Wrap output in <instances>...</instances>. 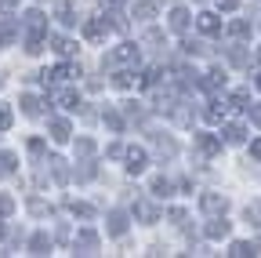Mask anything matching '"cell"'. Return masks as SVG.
<instances>
[{
    "mask_svg": "<svg viewBox=\"0 0 261 258\" xmlns=\"http://www.w3.org/2000/svg\"><path fill=\"white\" fill-rule=\"evenodd\" d=\"M196 26H200V29H203V33H207V37H214V33H221V18H218V15H211V11H203L200 18H196Z\"/></svg>",
    "mask_w": 261,
    "mask_h": 258,
    "instance_id": "obj_1",
    "label": "cell"
},
{
    "mask_svg": "<svg viewBox=\"0 0 261 258\" xmlns=\"http://www.w3.org/2000/svg\"><path fill=\"white\" fill-rule=\"evenodd\" d=\"M127 171L142 175L145 171V149H127Z\"/></svg>",
    "mask_w": 261,
    "mask_h": 258,
    "instance_id": "obj_2",
    "label": "cell"
},
{
    "mask_svg": "<svg viewBox=\"0 0 261 258\" xmlns=\"http://www.w3.org/2000/svg\"><path fill=\"white\" fill-rule=\"evenodd\" d=\"M106 29H109L106 18H91V22L84 26V37H87V40H102V37H106Z\"/></svg>",
    "mask_w": 261,
    "mask_h": 258,
    "instance_id": "obj_3",
    "label": "cell"
},
{
    "mask_svg": "<svg viewBox=\"0 0 261 258\" xmlns=\"http://www.w3.org/2000/svg\"><path fill=\"white\" fill-rule=\"evenodd\" d=\"M200 207H203V211H211V215H218V211H225V207H228V200H225V197H218V193H207V197L200 200Z\"/></svg>",
    "mask_w": 261,
    "mask_h": 258,
    "instance_id": "obj_4",
    "label": "cell"
},
{
    "mask_svg": "<svg viewBox=\"0 0 261 258\" xmlns=\"http://www.w3.org/2000/svg\"><path fill=\"white\" fill-rule=\"evenodd\" d=\"M261 247L257 244H250V240H236L232 247H228V254H232V258H247V254H257Z\"/></svg>",
    "mask_w": 261,
    "mask_h": 258,
    "instance_id": "obj_5",
    "label": "cell"
},
{
    "mask_svg": "<svg viewBox=\"0 0 261 258\" xmlns=\"http://www.w3.org/2000/svg\"><path fill=\"white\" fill-rule=\"evenodd\" d=\"M55 102H58L62 109H76V106H80V95H76V91H58Z\"/></svg>",
    "mask_w": 261,
    "mask_h": 258,
    "instance_id": "obj_6",
    "label": "cell"
},
{
    "mask_svg": "<svg viewBox=\"0 0 261 258\" xmlns=\"http://www.w3.org/2000/svg\"><path fill=\"white\" fill-rule=\"evenodd\" d=\"M135 58H138V48L135 44H120L113 51V62H135Z\"/></svg>",
    "mask_w": 261,
    "mask_h": 258,
    "instance_id": "obj_7",
    "label": "cell"
},
{
    "mask_svg": "<svg viewBox=\"0 0 261 258\" xmlns=\"http://www.w3.org/2000/svg\"><path fill=\"white\" fill-rule=\"evenodd\" d=\"M123 229H127V215H123V211H113V215H109V233L120 237Z\"/></svg>",
    "mask_w": 261,
    "mask_h": 258,
    "instance_id": "obj_8",
    "label": "cell"
},
{
    "mask_svg": "<svg viewBox=\"0 0 261 258\" xmlns=\"http://www.w3.org/2000/svg\"><path fill=\"white\" fill-rule=\"evenodd\" d=\"M171 29H178V33H181V29H189V11H185V8H174V11H171Z\"/></svg>",
    "mask_w": 261,
    "mask_h": 258,
    "instance_id": "obj_9",
    "label": "cell"
},
{
    "mask_svg": "<svg viewBox=\"0 0 261 258\" xmlns=\"http://www.w3.org/2000/svg\"><path fill=\"white\" fill-rule=\"evenodd\" d=\"M135 215H138L142 222H156V218H160V215H156V207H152V204H145V200H142V204H135Z\"/></svg>",
    "mask_w": 261,
    "mask_h": 258,
    "instance_id": "obj_10",
    "label": "cell"
},
{
    "mask_svg": "<svg viewBox=\"0 0 261 258\" xmlns=\"http://www.w3.org/2000/svg\"><path fill=\"white\" fill-rule=\"evenodd\" d=\"M200 149H203L207 156H214V153H221V142L211 138V135H200Z\"/></svg>",
    "mask_w": 261,
    "mask_h": 258,
    "instance_id": "obj_11",
    "label": "cell"
},
{
    "mask_svg": "<svg viewBox=\"0 0 261 258\" xmlns=\"http://www.w3.org/2000/svg\"><path fill=\"white\" fill-rule=\"evenodd\" d=\"M225 233H228V222H221V218H214V222L207 225V237H211V240H218V237H225Z\"/></svg>",
    "mask_w": 261,
    "mask_h": 258,
    "instance_id": "obj_12",
    "label": "cell"
},
{
    "mask_svg": "<svg viewBox=\"0 0 261 258\" xmlns=\"http://www.w3.org/2000/svg\"><path fill=\"white\" fill-rule=\"evenodd\" d=\"M116 84H120V87H142L145 80L135 77V73H116Z\"/></svg>",
    "mask_w": 261,
    "mask_h": 258,
    "instance_id": "obj_13",
    "label": "cell"
},
{
    "mask_svg": "<svg viewBox=\"0 0 261 258\" xmlns=\"http://www.w3.org/2000/svg\"><path fill=\"white\" fill-rule=\"evenodd\" d=\"M51 131H55V142H69V124H65V120H55Z\"/></svg>",
    "mask_w": 261,
    "mask_h": 258,
    "instance_id": "obj_14",
    "label": "cell"
},
{
    "mask_svg": "<svg viewBox=\"0 0 261 258\" xmlns=\"http://www.w3.org/2000/svg\"><path fill=\"white\" fill-rule=\"evenodd\" d=\"M22 109H25L29 116H37V113H40V99H37V95H25V99H22Z\"/></svg>",
    "mask_w": 261,
    "mask_h": 258,
    "instance_id": "obj_15",
    "label": "cell"
},
{
    "mask_svg": "<svg viewBox=\"0 0 261 258\" xmlns=\"http://www.w3.org/2000/svg\"><path fill=\"white\" fill-rule=\"evenodd\" d=\"M15 171V153H0V175H11Z\"/></svg>",
    "mask_w": 261,
    "mask_h": 258,
    "instance_id": "obj_16",
    "label": "cell"
},
{
    "mask_svg": "<svg viewBox=\"0 0 261 258\" xmlns=\"http://www.w3.org/2000/svg\"><path fill=\"white\" fill-rule=\"evenodd\" d=\"M225 113H228V109L218 102V106H211V109H207V120H211V124H221V120H225Z\"/></svg>",
    "mask_w": 261,
    "mask_h": 258,
    "instance_id": "obj_17",
    "label": "cell"
},
{
    "mask_svg": "<svg viewBox=\"0 0 261 258\" xmlns=\"http://www.w3.org/2000/svg\"><path fill=\"white\" fill-rule=\"evenodd\" d=\"M58 22H65V26L76 22V18H73V4H58Z\"/></svg>",
    "mask_w": 261,
    "mask_h": 258,
    "instance_id": "obj_18",
    "label": "cell"
},
{
    "mask_svg": "<svg viewBox=\"0 0 261 258\" xmlns=\"http://www.w3.org/2000/svg\"><path fill=\"white\" fill-rule=\"evenodd\" d=\"M55 51H58V55H73L76 48H73L69 40H65V37H55Z\"/></svg>",
    "mask_w": 261,
    "mask_h": 258,
    "instance_id": "obj_19",
    "label": "cell"
},
{
    "mask_svg": "<svg viewBox=\"0 0 261 258\" xmlns=\"http://www.w3.org/2000/svg\"><path fill=\"white\" fill-rule=\"evenodd\" d=\"M152 193H156V197H167V193H171V182H167V178H156V182H152Z\"/></svg>",
    "mask_w": 261,
    "mask_h": 258,
    "instance_id": "obj_20",
    "label": "cell"
},
{
    "mask_svg": "<svg viewBox=\"0 0 261 258\" xmlns=\"http://www.w3.org/2000/svg\"><path fill=\"white\" fill-rule=\"evenodd\" d=\"M247 102H250V95H247V91H236V95H232V106H236V109H250Z\"/></svg>",
    "mask_w": 261,
    "mask_h": 258,
    "instance_id": "obj_21",
    "label": "cell"
},
{
    "mask_svg": "<svg viewBox=\"0 0 261 258\" xmlns=\"http://www.w3.org/2000/svg\"><path fill=\"white\" fill-rule=\"evenodd\" d=\"M47 247H51L47 237H33V251H37V254H47Z\"/></svg>",
    "mask_w": 261,
    "mask_h": 258,
    "instance_id": "obj_22",
    "label": "cell"
},
{
    "mask_svg": "<svg viewBox=\"0 0 261 258\" xmlns=\"http://www.w3.org/2000/svg\"><path fill=\"white\" fill-rule=\"evenodd\" d=\"M225 142H243V127H228V131H225Z\"/></svg>",
    "mask_w": 261,
    "mask_h": 258,
    "instance_id": "obj_23",
    "label": "cell"
},
{
    "mask_svg": "<svg viewBox=\"0 0 261 258\" xmlns=\"http://www.w3.org/2000/svg\"><path fill=\"white\" fill-rule=\"evenodd\" d=\"M138 15H142V18L156 15V0H145V4H138Z\"/></svg>",
    "mask_w": 261,
    "mask_h": 258,
    "instance_id": "obj_24",
    "label": "cell"
},
{
    "mask_svg": "<svg viewBox=\"0 0 261 258\" xmlns=\"http://www.w3.org/2000/svg\"><path fill=\"white\" fill-rule=\"evenodd\" d=\"M8 127H11V109L0 106V131H8Z\"/></svg>",
    "mask_w": 261,
    "mask_h": 258,
    "instance_id": "obj_25",
    "label": "cell"
},
{
    "mask_svg": "<svg viewBox=\"0 0 261 258\" xmlns=\"http://www.w3.org/2000/svg\"><path fill=\"white\" fill-rule=\"evenodd\" d=\"M11 207H15V200H11V197H4V193H0V218H4V215H11Z\"/></svg>",
    "mask_w": 261,
    "mask_h": 258,
    "instance_id": "obj_26",
    "label": "cell"
},
{
    "mask_svg": "<svg viewBox=\"0 0 261 258\" xmlns=\"http://www.w3.org/2000/svg\"><path fill=\"white\" fill-rule=\"evenodd\" d=\"M76 153H80V156L94 153V142H91V138H80V142H76Z\"/></svg>",
    "mask_w": 261,
    "mask_h": 258,
    "instance_id": "obj_27",
    "label": "cell"
},
{
    "mask_svg": "<svg viewBox=\"0 0 261 258\" xmlns=\"http://www.w3.org/2000/svg\"><path fill=\"white\" fill-rule=\"evenodd\" d=\"M80 244H84V247H94V244H98V237H94L91 229H84V233H80Z\"/></svg>",
    "mask_w": 261,
    "mask_h": 258,
    "instance_id": "obj_28",
    "label": "cell"
},
{
    "mask_svg": "<svg viewBox=\"0 0 261 258\" xmlns=\"http://www.w3.org/2000/svg\"><path fill=\"white\" fill-rule=\"evenodd\" d=\"M106 124H109V127H113V131H120V127H123V120H120V116H116V113H106Z\"/></svg>",
    "mask_w": 261,
    "mask_h": 258,
    "instance_id": "obj_29",
    "label": "cell"
},
{
    "mask_svg": "<svg viewBox=\"0 0 261 258\" xmlns=\"http://www.w3.org/2000/svg\"><path fill=\"white\" fill-rule=\"evenodd\" d=\"M232 33H236V37H243V33H250V22H232Z\"/></svg>",
    "mask_w": 261,
    "mask_h": 258,
    "instance_id": "obj_30",
    "label": "cell"
},
{
    "mask_svg": "<svg viewBox=\"0 0 261 258\" xmlns=\"http://www.w3.org/2000/svg\"><path fill=\"white\" fill-rule=\"evenodd\" d=\"M218 8H221V11H236L240 0H218Z\"/></svg>",
    "mask_w": 261,
    "mask_h": 258,
    "instance_id": "obj_31",
    "label": "cell"
},
{
    "mask_svg": "<svg viewBox=\"0 0 261 258\" xmlns=\"http://www.w3.org/2000/svg\"><path fill=\"white\" fill-rule=\"evenodd\" d=\"M73 215H84V218H87V215H91V207H87V204H73Z\"/></svg>",
    "mask_w": 261,
    "mask_h": 258,
    "instance_id": "obj_32",
    "label": "cell"
},
{
    "mask_svg": "<svg viewBox=\"0 0 261 258\" xmlns=\"http://www.w3.org/2000/svg\"><path fill=\"white\" fill-rule=\"evenodd\" d=\"M250 156H257V160H261V138H257V142L250 146Z\"/></svg>",
    "mask_w": 261,
    "mask_h": 258,
    "instance_id": "obj_33",
    "label": "cell"
},
{
    "mask_svg": "<svg viewBox=\"0 0 261 258\" xmlns=\"http://www.w3.org/2000/svg\"><path fill=\"white\" fill-rule=\"evenodd\" d=\"M250 116H254V120H257V124H261V109H250Z\"/></svg>",
    "mask_w": 261,
    "mask_h": 258,
    "instance_id": "obj_34",
    "label": "cell"
},
{
    "mask_svg": "<svg viewBox=\"0 0 261 258\" xmlns=\"http://www.w3.org/2000/svg\"><path fill=\"white\" fill-rule=\"evenodd\" d=\"M257 87H261V77H257Z\"/></svg>",
    "mask_w": 261,
    "mask_h": 258,
    "instance_id": "obj_35",
    "label": "cell"
},
{
    "mask_svg": "<svg viewBox=\"0 0 261 258\" xmlns=\"http://www.w3.org/2000/svg\"><path fill=\"white\" fill-rule=\"evenodd\" d=\"M257 62H261V51H257Z\"/></svg>",
    "mask_w": 261,
    "mask_h": 258,
    "instance_id": "obj_36",
    "label": "cell"
}]
</instances>
